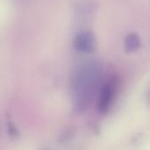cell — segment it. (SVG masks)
Here are the masks:
<instances>
[{"label": "cell", "mask_w": 150, "mask_h": 150, "mask_svg": "<svg viewBox=\"0 0 150 150\" xmlns=\"http://www.w3.org/2000/svg\"><path fill=\"white\" fill-rule=\"evenodd\" d=\"M74 46L81 52H92L96 47L95 37L91 33H81L76 37Z\"/></svg>", "instance_id": "1"}, {"label": "cell", "mask_w": 150, "mask_h": 150, "mask_svg": "<svg viewBox=\"0 0 150 150\" xmlns=\"http://www.w3.org/2000/svg\"><path fill=\"white\" fill-rule=\"evenodd\" d=\"M112 87L109 83H105L102 87L100 98H99L98 108L100 112L105 113L108 111L112 102Z\"/></svg>", "instance_id": "2"}, {"label": "cell", "mask_w": 150, "mask_h": 150, "mask_svg": "<svg viewBox=\"0 0 150 150\" xmlns=\"http://www.w3.org/2000/svg\"><path fill=\"white\" fill-rule=\"evenodd\" d=\"M125 44L127 52H135L141 47L140 37L136 33H130L127 36L125 40Z\"/></svg>", "instance_id": "3"}, {"label": "cell", "mask_w": 150, "mask_h": 150, "mask_svg": "<svg viewBox=\"0 0 150 150\" xmlns=\"http://www.w3.org/2000/svg\"><path fill=\"white\" fill-rule=\"evenodd\" d=\"M8 132H9V134H11V136L16 137V136L18 135V130L15 128V127H14L11 123H9V126H8Z\"/></svg>", "instance_id": "4"}]
</instances>
